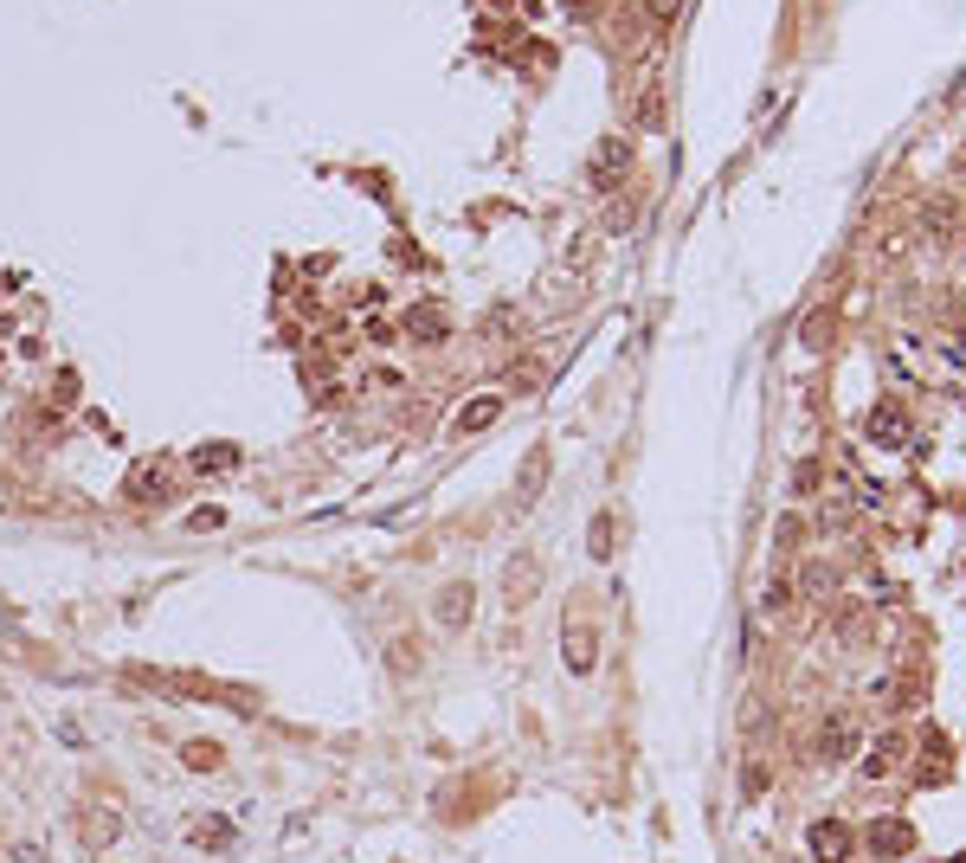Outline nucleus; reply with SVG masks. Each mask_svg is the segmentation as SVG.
Returning <instances> with one entry per match:
<instances>
[{"label": "nucleus", "mask_w": 966, "mask_h": 863, "mask_svg": "<svg viewBox=\"0 0 966 863\" xmlns=\"http://www.w3.org/2000/svg\"><path fill=\"white\" fill-rule=\"evenodd\" d=\"M117 825H123L117 812H84V838H90V844H110V838H117Z\"/></svg>", "instance_id": "obj_18"}, {"label": "nucleus", "mask_w": 966, "mask_h": 863, "mask_svg": "<svg viewBox=\"0 0 966 863\" xmlns=\"http://www.w3.org/2000/svg\"><path fill=\"white\" fill-rule=\"evenodd\" d=\"M587 548H593V561L613 555V515H593V542H587Z\"/></svg>", "instance_id": "obj_20"}, {"label": "nucleus", "mask_w": 966, "mask_h": 863, "mask_svg": "<svg viewBox=\"0 0 966 863\" xmlns=\"http://www.w3.org/2000/svg\"><path fill=\"white\" fill-rule=\"evenodd\" d=\"M864 432H870V445L902 451V445H908V413H902L896 400H877V406H870V420H864Z\"/></svg>", "instance_id": "obj_4"}, {"label": "nucleus", "mask_w": 966, "mask_h": 863, "mask_svg": "<svg viewBox=\"0 0 966 863\" xmlns=\"http://www.w3.org/2000/svg\"><path fill=\"white\" fill-rule=\"evenodd\" d=\"M857 741H864L857 716H831L825 728H819V761H850V754H857Z\"/></svg>", "instance_id": "obj_5"}, {"label": "nucleus", "mask_w": 966, "mask_h": 863, "mask_svg": "<svg viewBox=\"0 0 966 863\" xmlns=\"http://www.w3.org/2000/svg\"><path fill=\"white\" fill-rule=\"evenodd\" d=\"M896 761H902V734H883V741H877V747L864 754V780H883V774H890Z\"/></svg>", "instance_id": "obj_12"}, {"label": "nucleus", "mask_w": 966, "mask_h": 863, "mask_svg": "<svg viewBox=\"0 0 966 863\" xmlns=\"http://www.w3.org/2000/svg\"><path fill=\"white\" fill-rule=\"evenodd\" d=\"M535 580H542L535 555H516V561L503 568V599H509V606H529V599H535Z\"/></svg>", "instance_id": "obj_7"}, {"label": "nucleus", "mask_w": 966, "mask_h": 863, "mask_svg": "<svg viewBox=\"0 0 966 863\" xmlns=\"http://www.w3.org/2000/svg\"><path fill=\"white\" fill-rule=\"evenodd\" d=\"M864 844H870V858L896 863V858H908V851H915V825H908V818H877V825L864 831Z\"/></svg>", "instance_id": "obj_2"}, {"label": "nucleus", "mask_w": 966, "mask_h": 863, "mask_svg": "<svg viewBox=\"0 0 966 863\" xmlns=\"http://www.w3.org/2000/svg\"><path fill=\"white\" fill-rule=\"evenodd\" d=\"M567 664H573V670H580V677H587V670H593V657H600V651H593V632H587V625H573V632H567Z\"/></svg>", "instance_id": "obj_14"}, {"label": "nucleus", "mask_w": 966, "mask_h": 863, "mask_svg": "<svg viewBox=\"0 0 966 863\" xmlns=\"http://www.w3.org/2000/svg\"><path fill=\"white\" fill-rule=\"evenodd\" d=\"M496 420H503V400H496V393H483V400H471V406H458V413H451V432L464 438V432H483V426H496Z\"/></svg>", "instance_id": "obj_8"}, {"label": "nucleus", "mask_w": 966, "mask_h": 863, "mask_svg": "<svg viewBox=\"0 0 966 863\" xmlns=\"http://www.w3.org/2000/svg\"><path fill=\"white\" fill-rule=\"evenodd\" d=\"M232 464H239V445H201V451H194V471H201V477H207V471H232Z\"/></svg>", "instance_id": "obj_15"}, {"label": "nucleus", "mask_w": 966, "mask_h": 863, "mask_svg": "<svg viewBox=\"0 0 966 863\" xmlns=\"http://www.w3.org/2000/svg\"><path fill=\"white\" fill-rule=\"evenodd\" d=\"M928 774H934V780L947 774V741H941V734H921V780H928Z\"/></svg>", "instance_id": "obj_16"}, {"label": "nucleus", "mask_w": 966, "mask_h": 863, "mask_svg": "<svg viewBox=\"0 0 966 863\" xmlns=\"http://www.w3.org/2000/svg\"><path fill=\"white\" fill-rule=\"evenodd\" d=\"M644 13H651V20H664V26H671V20H677V13H684V0H644Z\"/></svg>", "instance_id": "obj_21"}, {"label": "nucleus", "mask_w": 966, "mask_h": 863, "mask_svg": "<svg viewBox=\"0 0 966 863\" xmlns=\"http://www.w3.org/2000/svg\"><path fill=\"white\" fill-rule=\"evenodd\" d=\"M806 844H812V858L819 863H844L857 844H850V825H837V818H819L812 831H806Z\"/></svg>", "instance_id": "obj_6"}, {"label": "nucleus", "mask_w": 966, "mask_h": 863, "mask_svg": "<svg viewBox=\"0 0 966 863\" xmlns=\"http://www.w3.org/2000/svg\"><path fill=\"white\" fill-rule=\"evenodd\" d=\"M226 838H232L226 818H201V825H194V844H201V851H226Z\"/></svg>", "instance_id": "obj_17"}, {"label": "nucleus", "mask_w": 966, "mask_h": 863, "mask_svg": "<svg viewBox=\"0 0 966 863\" xmlns=\"http://www.w3.org/2000/svg\"><path fill=\"white\" fill-rule=\"evenodd\" d=\"M471 606H478V599H471V586H464V580H458V586H445V593H438V625H464V619H471Z\"/></svg>", "instance_id": "obj_10"}, {"label": "nucleus", "mask_w": 966, "mask_h": 863, "mask_svg": "<svg viewBox=\"0 0 966 863\" xmlns=\"http://www.w3.org/2000/svg\"><path fill=\"white\" fill-rule=\"evenodd\" d=\"M130 497H136V503H148V497L161 503V497H168V471H161V464H136V471H130Z\"/></svg>", "instance_id": "obj_11"}, {"label": "nucleus", "mask_w": 966, "mask_h": 863, "mask_svg": "<svg viewBox=\"0 0 966 863\" xmlns=\"http://www.w3.org/2000/svg\"><path fill=\"white\" fill-rule=\"evenodd\" d=\"M400 329H407L413 342L432 349V342H445V309H438V303H419V309H407V323H400Z\"/></svg>", "instance_id": "obj_9"}, {"label": "nucleus", "mask_w": 966, "mask_h": 863, "mask_svg": "<svg viewBox=\"0 0 966 863\" xmlns=\"http://www.w3.org/2000/svg\"><path fill=\"white\" fill-rule=\"evenodd\" d=\"M181 761H188L194 774H213V767H219V747H213V741H188V747H181Z\"/></svg>", "instance_id": "obj_19"}, {"label": "nucleus", "mask_w": 966, "mask_h": 863, "mask_svg": "<svg viewBox=\"0 0 966 863\" xmlns=\"http://www.w3.org/2000/svg\"><path fill=\"white\" fill-rule=\"evenodd\" d=\"M741 787H748V799H760V787H766V767H748V774H741Z\"/></svg>", "instance_id": "obj_22"}, {"label": "nucleus", "mask_w": 966, "mask_h": 863, "mask_svg": "<svg viewBox=\"0 0 966 863\" xmlns=\"http://www.w3.org/2000/svg\"><path fill=\"white\" fill-rule=\"evenodd\" d=\"M631 123H638L644 136L671 130V104H664V84H657V72H644V77H638V97H631Z\"/></svg>", "instance_id": "obj_1"}, {"label": "nucleus", "mask_w": 966, "mask_h": 863, "mask_svg": "<svg viewBox=\"0 0 966 863\" xmlns=\"http://www.w3.org/2000/svg\"><path fill=\"white\" fill-rule=\"evenodd\" d=\"M542 477H548V451L535 445V451H529V464H522V490H516V503H522V509L542 497Z\"/></svg>", "instance_id": "obj_13"}, {"label": "nucleus", "mask_w": 966, "mask_h": 863, "mask_svg": "<svg viewBox=\"0 0 966 863\" xmlns=\"http://www.w3.org/2000/svg\"><path fill=\"white\" fill-rule=\"evenodd\" d=\"M625 168H631V143H619V136H606V143L593 148V161H587V181L613 194V187L625 181Z\"/></svg>", "instance_id": "obj_3"}]
</instances>
